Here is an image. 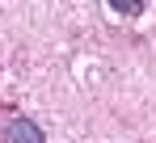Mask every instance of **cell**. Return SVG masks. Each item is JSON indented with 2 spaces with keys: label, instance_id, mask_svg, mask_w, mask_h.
Masks as SVG:
<instances>
[{
  "label": "cell",
  "instance_id": "obj_1",
  "mask_svg": "<svg viewBox=\"0 0 156 143\" xmlns=\"http://www.w3.org/2000/svg\"><path fill=\"white\" fill-rule=\"evenodd\" d=\"M0 143H47L42 139V131L26 118V114H17V110H0Z\"/></svg>",
  "mask_w": 156,
  "mask_h": 143
},
{
  "label": "cell",
  "instance_id": "obj_2",
  "mask_svg": "<svg viewBox=\"0 0 156 143\" xmlns=\"http://www.w3.org/2000/svg\"><path fill=\"white\" fill-rule=\"evenodd\" d=\"M110 9H114V13H122V17H139V13H144V4H139V0H110Z\"/></svg>",
  "mask_w": 156,
  "mask_h": 143
}]
</instances>
